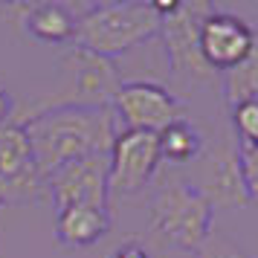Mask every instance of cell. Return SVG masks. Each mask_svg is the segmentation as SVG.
Wrapping results in <instances>:
<instances>
[{
	"mask_svg": "<svg viewBox=\"0 0 258 258\" xmlns=\"http://www.w3.org/2000/svg\"><path fill=\"white\" fill-rule=\"evenodd\" d=\"M198 258H249L244 255L238 246H232L229 241H223V238H206V244L198 249Z\"/></svg>",
	"mask_w": 258,
	"mask_h": 258,
	"instance_id": "18",
	"label": "cell"
},
{
	"mask_svg": "<svg viewBox=\"0 0 258 258\" xmlns=\"http://www.w3.org/2000/svg\"><path fill=\"white\" fill-rule=\"evenodd\" d=\"M229 122L238 145H258V99L229 107Z\"/></svg>",
	"mask_w": 258,
	"mask_h": 258,
	"instance_id": "16",
	"label": "cell"
},
{
	"mask_svg": "<svg viewBox=\"0 0 258 258\" xmlns=\"http://www.w3.org/2000/svg\"><path fill=\"white\" fill-rule=\"evenodd\" d=\"M18 15V24L29 38L41 44L73 47L79 32V3H21L9 6Z\"/></svg>",
	"mask_w": 258,
	"mask_h": 258,
	"instance_id": "12",
	"label": "cell"
},
{
	"mask_svg": "<svg viewBox=\"0 0 258 258\" xmlns=\"http://www.w3.org/2000/svg\"><path fill=\"white\" fill-rule=\"evenodd\" d=\"M119 84H122V76H119L116 61L73 44L61 58L58 93L41 107H55V105L110 107ZM41 107H35V110H41Z\"/></svg>",
	"mask_w": 258,
	"mask_h": 258,
	"instance_id": "5",
	"label": "cell"
},
{
	"mask_svg": "<svg viewBox=\"0 0 258 258\" xmlns=\"http://www.w3.org/2000/svg\"><path fill=\"white\" fill-rule=\"evenodd\" d=\"M221 93H223L226 110L241 105V102L258 99V32H255L252 49L246 52V58L221 73Z\"/></svg>",
	"mask_w": 258,
	"mask_h": 258,
	"instance_id": "15",
	"label": "cell"
},
{
	"mask_svg": "<svg viewBox=\"0 0 258 258\" xmlns=\"http://www.w3.org/2000/svg\"><path fill=\"white\" fill-rule=\"evenodd\" d=\"M110 157L107 154H93L76 163L64 165L44 180V188L52 198L55 212L67 206H99L107 209L110 203Z\"/></svg>",
	"mask_w": 258,
	"mask_h": 258,
	"instance_id": "9",
	"label": "cell"
},
{
	"mask_svg": "<svg viewBox=\"0 0 258 258\" xmlns=\"http://www.w3.org/2000/svg\"><path fill=\"white\" fill-rule=\"evenodd\" d=\"M44 191L24 128L15 119L0 125V203H32Z\"/></svg>",
	"mask_w": 258,
	"mask_h": 258,
	"instance_id": "10",
	"label": "cell"
},
{
	"mask_svg": "<svg viewBox=\"0 0 258 258\" xmlns=\"http://www.w3.org/2000/svg\"><path fill=\"white\" fill-rule=\"evenodd\" d=\"M160 142V160L171 165H191L200 154L206 151V134L188 119H177L168 128L157 134Z\"/></svg>",
	"mask_w": 258,
	"mask_h": 258,
	"instance_id": "14",
	"label": "cell"
},
{
	"mask_svg": "<svg viewBox=\"0 0 258 258\" xmlns=\"http://www.w3.org/2000/svg\"><path fill=\"white\" fill-rule=\"evenodd\" d=\"M110 107H113L119 131H151V134H160L177 119L191 116L186 99H180L165 84L148 82V79L122 82Z\"/></svg>",
	"mask_w": 258,
	"mask_h": 258,
	"instance_id": "6",
	"label": "cell"
},
{
	"mask_svg": "<svg viewBox=\"0 0 258 258\" xmlns=\"http://www.w3.org/2000/svg\"><path fill=\"white\" fill-rule=\"evenodd\" d=\"M163 24H160V35L165 44V58H168V70L177 84L186 87H198V84L215 82V70L203 61L198 47V29L200 21L212 12V3H157Z\"/></svg>",
	"mask_w": 258,
	"mask_h": 258,
	"instance_id": "4",
	"label": "cell"
},
{
	"mask_svg": "<svg viewBox=\"0 0 258 258\" xmlns=\"http://www.w3.org/2000/svg\"><path fill=\"white\" fill-rule=\"evenodd\" d=\"M215 209L186 180H165L151 198V235L157 244L198 252L212 235Z\"/></svg>",
	"mask_w": 258,
	"mask_h": 258,
	"instance_id": "3",
	"label": "cell"
},
{
	"mask_svg": "<svg viewBox=\"0 0 258 258\" xmlns=\"http://www.w3.org/2000/svg\"><path fill=\"white\" fill-rule=\"evenodd\" d=\"M255 32L258 26L249 24L246 18L212 6V12L200 21V29H198L200 55L209 64V70L215 73L229 70L238 61L246 58V52L255 44Z\"/></svg>",
	"mask_w": 258,
	"mask_h": 258,
	"instance_id": "11",
	"label": "cell"
},
{
	"mask_svg": "<svg viewBox=\"0 0 258 258\" xmlns=\"http://www.w3.org/2000/svg\"><path fill=\"white\" fill-rule=\"evenodd\" d=\"M110 232V212L99 206H67L55 212V241L70 249L99 244Z\"/></svg>",
	"mask_w": 258,
	"mask_h": 258,
	"instance_id": "13",
	"label": "cell"
},
{
	"mask_svg": "<svg viewBox=\"0 0 258 258\" xmlns=\"http://www.w3.org/2000/svg\"><path fill=\"white\" fill-rule=\"evenodd\" d=\"M15 119V99L12 93L0 84V125H6V122H12Z\"/></svg>",
	"mask_w": 258,
	"mask_h": 258,
	"instance_id": "20",
	"label": "cell"
},
{
	"mask_svg": "<svg viewBox=\"0 0 258 258\" xmlns=\"http://www.w3.org/2000/svg\"><path fill=\"white\" fill-rule=\"evenodd\" d=\"M107 258H151V252L145 249V244H140V241L131 238V241H122L119 246H113Z\"/></svg>",
	"mask_w": 258,
	"mask_h": 258,
	"instance_id": "19",
	"label": "cell"
},
{
	"mask_svg": "<svg viewBox=\"0 0 258 258\" xmlns=\"http://www.w3.org/2000/svg\"><path fill=\"white\" fill-rule=\"evenodd\" d=\"M15 122L24 128L32 148V160L44 180L76 160L93 154H110L113 137L119 131L113 107L87 105L41 107V110H29Z\"/></svg>",
	"mask_w": 258,
	"mask_h": 258,
	"instance_id": "1",
	"label": "cell"
},
{
	"mask_svg": "<svg viewBox=\"0 0 258 258\" xmlns=\"http://www.w3.org/2000/svg\"><path fill=\"white\" fill-rule=\"evenodd\" d=\"M163 15L157 3L119 0V3H79L76 44L96 55L116 58L128 49L160 35Z\"/></svg>",
	"mask_w": 258,
	"mask_h": 258,
	"instance_id": "2",
	"label": "cell"
},
{
	"mask_svg": "<svg viewBox=\"0 0 258 258\" xmlns=\"http://www.w3.org/2000/svg\"><path fill=\"white\" fill-rule=\"evenodd\" d=\"M203 198L212 203V209H244L249 206L246 183L241 174L238 160V142L232 134H226L215 148H206L195 160V174L186 180Z\"/></svg>",
	"mask_w": 258,
	"mask_h": 258,
	"instance_id": "7",
	"label": "cell"
},
{
	"mask_svg": "<svg viewBox=\"0 0 258 258\" xmlns=\"http://www.w3.org/2000/svg\"><path fill=\"white\" fill-rule=\"evenodd\" d=\"M238 160H241L249 203H258V145H238Z\"/></svg>",
	"mask_w": 258,
	"mask_h": 258,
	"instance_id": "17",
	"label": "cell"
},
{
	"mask_svg": "<svg viewBox=\"0 0 258 258\" xmlns=\"http://www.w3.org/2000/svg\"><path fill=\"white\" fill-rule=\"evenodd\" d=\"M110 195H137L160 168V142L151 131H116L110 145Z\"/></svg>",
	"mask_w": 258,
	"mask_h": 258,
	"instance_id": "8",
	"label": "cell"
}]
</instances>
